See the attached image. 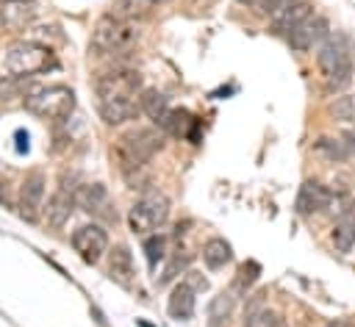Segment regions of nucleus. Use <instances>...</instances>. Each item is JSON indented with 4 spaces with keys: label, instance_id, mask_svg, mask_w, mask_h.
Listing matches in <instances>:
<instances>
[{
    "label": "nucleus",
    "instance_id": "nucleus-29",
    "mask_svg": "<svg viewBox=\"0 0 355 327\" xmlns=\"http://www.w3.org/2000/svg\"><path fill=\"white\" fill-rule=\"evenodd\" d=\"M244 327H286V321H283L280 313H275L269 308H261L258 313H252V316L244 319Z\"/></svg>",
    "mask_w": 355,
    "mask_h": 327
},
{
    "label": "nucleus",
    "instance_id": "nucleus-25",
    "mask_svg": "<svg viewBox=\"0 0 355 327\" xmlns=\"http://www.w3.org/2000/svg\"><path fill=\"white\" fill-rule=\"evenodd\" d=\"M330 241L338 252H352L355 247V219H341L330 230Z\"/></svg>",
    "mask_w": 355,
    "mask_h": 327
},
{
    "label": "nucleus",
    "instance_id": "nucleus-2",
    "mask_svg": "<svg viewBox=\"0 0 355 327\" xmlns=\"http://www.w3.org/2000/svg\"><path fill=\"white\" fill-rule=\"evenodd\" d=\"M50 67H55L53 50L47 44L33 42V39L11 42L3 53V69L14 78H31V75H39Z\"/></svg>",
    "mask_w": 355,
    "mask_h": 327
},
{
    "label": "nucleus",
    "instance_id": "nucleus-12",
    "mask_svg": "<svg viewBox=\"0 0 355 327\" xmlns=\"http://www.w3.org/2000/svg\"><path fill=\"white\" fill-rule=\"evenodd\" d=\"M75 200H78V208H83L92 216H100V219H111L114 216L111 194H108V188L103 183H83V186H78Z\"/></svg>",
    "mask_w": 355,
    "mask_h": 327
},
{
    "label": "nucleus",
    "instance_id": "nucleus-9",
    "mask_svg": "<svg viewBox=\"0 0 355 327\" xmlns=\"http://www.w3.org/2000/svg\"><path fill=\"white\" fill-rule=\"evenodd\" d=\"M286 36H288V44H291L297 53H308V50L319 47V44L330 36V25H327L324 17L311 14L305 22H300V25H297L291 33H286Z\"/></svg>",
    "mask_w": 355,
    "mask_h": 327
},
{
    "label": "nucleus",
    "instance_id": "nucleus-6",
    "mask_svg": "<svg viewBox=\"0 0 355 327\" xmlns=\"http://www.w3.org/2000/svg\"><path fill=\"white\" fill-rule=\"evenodd\" d=\"M25 108L42 119H67L75 111V91L61 83L42 86L25 97Z\"/></svg>",
    "mask_w": 355,
    "mask_h": 327
},
{
    "label": "nucleus",
    "instance_id": "nucleus-17",
    "mask_svg": "<svg viewBox=\"0 0 355 327\" xmlns=\"http://www.w3.org/2000/svg\"><path fill=\"white\" fill-rule=\"evenodd\" d=\"M194 294H197V291H194L186 280L178 283V285L169 291V299H166L169 316H172V319H191V316H194V305H197Z\"/></svg>",
    "mask_w": 355,
    "mask_h": 327
},
{
    "label": "nucleus",
    "instance_id": "nucleus-27",
    "mask_svg": "<svg viewBox=\"0 0 355 327\" xmlns=\"http://www.w3.org/2000/svg\"><path fill=\"white\" fill-rule=\"evenodd\" d=\"M144 255H147L150 269H155V266L164 260V255H166V238H164L158 230L150 233V236H144Z\"/></svg>",
    "mask_w": 355,
    "mask_h": 327
},
{
    "label": "nucleus",
    "instance_id": "nucleus-15",
    "mask_svg": "<svg viewBox=\"0 0 355 327\" xmlns=\"http://www.w3.org/2000/svg\"><path fill=\"white\" fill-rule=\"evenodd\" d=\"M36 17L33 3H17V0H3L0 3V22L8 30H25Z\"/></svg>",
    "mask_w": 355,
    "mask_h": 327
},
{
    "label": "nucleus",
    "instance_id": "nucleus-33",
    "mask_svg": "<svg viewBox=\"0 0 355 327\" xmlns=\"http://www.w3.org/2000/svg\"><path fill=\"white\" fill-rule=\"evenodd\" d=\"M347 147H349V152H355V133L347 139Z\"/></svg>",
    "mask_w": 355,
    "mask_h": 327
},
{
    "label": "nucleus",
    "instance_id": "nucleus-31",
    "mask_svg": "<svg viewBox=\"0 0 355 327\" xmlns=\"http://www.w3.org/2000/svg\"><path fill=\"white\" fill-rule=\"evenodd\" d=\"M180 266H183V258H180V255H178V258H172V263L164 269V274L158 277V283H161V285H164V283H169V280L178 274V269H180Z\"/></svg>",
    "mask_w": 355,
    "mask_h": 327
},
{
    "label": "nucleus",
    "instance_id": "nucleus-23",
    "mask_svg": "<svg viewBox=\"0 0 355 327\" xmlns=\"http://www.w3.org/2000/svg\"><path fill=\"white\" fill-rule=\"evenodd\" d=\"M230 313H233V291L216 294L211 299V305H208V319H211L208 327H222L230 319Z\"/></svg>",
    "mask_w": 355,
    "mask_h": 327
},
{
    "label": "nucleus",
    "instance_id": "nucleus-22",
    "mask_svg": "<svg viewBox=\"0 0 355 327\" xmlns=\"http://www.w3.org/2000/svg\"><path fill=\"white\" fill-rule=\"evenodd\" d=\"M139 103H141V114H147L155 125H158V119L169 111V100H166V94L158 91V89H144V91L139 94Z\"/></svg>",
    "mask_w": 355,
    "mask_h": 327
},
{
    "label": "nucleus",
    "instance_id": "nucleus-26",
    "mask_svg": "<svg viewBox=\"0 0 355 327\" xmlns=\"http://www.w3.org/2000/svg\"><path fill=\"white\" fill-rule=\"evenodd\" d=\"M33 89L28 83V78H14V75H6L0 80V103H11L17 97H28Z\"/></svg>",
    "mask_w": 355,
    "mask_h": 327
},
{
    "label": "nucleus",
    "instance_id": "nucleus-36",
    "mask_svg": "<svg viewBox=\"0 0 355 327\" xmlns=\"http://www.w3.org/2000/svg\"><path fill=\"white\" fill-rule=\"evenodd\" d=\"M327 327H341V324H336V321H333V324H327Z\"/></svg>",
    "mask_w": 355,
    "mask_h": 327
},
{
    "label": "nucleus",
    "instance_id": "nucleus-11",
    "mask_svg": "<svg viewBox=\"0 0 355 327\" xmlns=\"http://www.w3.org/2000/svg\"><path fill=\"white\" fill-rule=\"evenodd\" d=\"M75 194H78V186L67 183V175H64L61 177V186L55 188V194L44 205V219H47L50 227H64L67 224V219L72 216V208L78 205Z\"/></svg>",
    "mask_w": 355,
    "mask_h": 327
},
{
    "label": "nucleus",
    "instance_id": "nucleus-13",
    "mask_svg": "<svg viewBox=\"0 0 355 327\" xmlns=\"http://www.w3.org/2000/svg\"><path fill=\"white\" fill-rule=\"evenodd\" d=\"M330 202H333V194H330L322 183H316V180H305V183L300 186V191H297L294 208H297L300 216H311V213L324 211Z\"/></svg>",
    "mask_w": 355,
    "mask_h": 327
},
{
    "label": "nucleus",
    "instance_id": "nucleus-30",
    "mask_svg": "<svg viewBox=\"0 0 355 327\" xmlns=\"http://www.w3.org/2000/svg\"><path fill=\"white\" fill-rule=\"evenodd\" d=\"M294 3H300V0H261V3H258V11H261L263 17H269V19H275V17H280L286 8H291Z\"/></svg>",
    "mask_w": 355,
    "mask_h": 327
},
{
    "label": "nucleus",
    "instance_id": "nucleus-19",
    "mask_svg": "<svg viewBox=\"0 0 355 327\" xmlns=\"http://www.w3.org/2000/svg\"><path fill=\"white\" fill-rule=\"evenodd\" d=\"M202 260H205V266H208L211 272L225 269V266L233 260V247H230L225 238L214 236V238H208V241L202 244Z\"/></svg>",
    "mask_w": 355,
    "mask_h": 327
},
{
    "label": "nucleus",
    "instance_id": "nucleus-35",
    "mask_svg": "<svg viewBox=\"0 0 355 327\" xmlns=\"http://www.w3.org/2000/svg\"><path fill=\"white\" fill-rule=\"evenodd\" d=\"M153 3H155V6H158V3H166V0H153Z\"/></svg>",
    "mask_w": 355,
    "mask_h": 327
},
{
    "label": "nucleus",
    "instance_id": "nucleus-1",
    "mask_svg": "<svg viewBox=\"0 0 355 327\" xmlns=\"http://www.w3.org/2000/svg\"><path fill=\"white\" fill-rule=\"evenodd\" d=\"M316 67H319V75L324 80V86L330 91H341L349 86L352 80V53H349V44L344 36L338 33H330L322 44H319V53H316Z\"/></svg>",
    "mask_w": 355,
    "mask_h": 327
},
{
    "label": "nucleus",
    "instance_id": "nucleus-14",
    "mask_svg": "<svg viewBox=\"0 0 355 327\" xmlns=\"http://www.w3.org/2000/svg\"><path fill=\"white\" fill-rule=\"evenodd\" d=\"M97 111L105 125H122L141 114L139 97H116V100H97Z\"/></svg>",
    "mask_w": 355,
    "mask_h": 327
},
{
    "label": "nucleus",
    "instance_id": "nucleus-24",
    "mask_svg": "<svg viewBox=\"0 0 355 327\" xmlns=\"http://www.w3.org/2000/svg\"><path fill=\"white\" fill-rule=\"evenodd\" d=\"M327 114L333 122L338 125H355V91L352 94H338L330 105H327Z\"/></svg>",
    "mask_w": 355,
    "mask_h": 327
},
{
    "label": "nucleus",
    "instance_id": "nucleus-5",
    "mask_svg": "<svg viewBox=\"0 0 355 327\" xmlns=\"http://www.w3.org/2000/svg\"><path fill=\"white\" fill-rule=\"evenodd\" d=\"M164 147V133L153 130V127H139L130 130L119 139L116 144V158H119V169H130V166H144L150 164V158L155 152H161Z\"/></svg>",
    "mask_w": 355,
    "mask_h": 327
},
{
    "label": "nucleus",
    "instance_id": "nucleus-20",
    "mask_svg": "<svg viewBox=\"0 0 355 327\" xmlns=\"http://www.w3.org/2000/svg\"><path fill=\"white\" fill-rule=\"evenodd\" d=\"M311 14H313V6H311L308 0H300V3H294L291 8H286L280 17H275L272 22H275V28H277V30L291 33V30H294L300 22H305Z\"/></svg>",
    "mask_w": 355,
    "mask_h": 327
},
{
    "label": "nucleus",
    "instance_id": "nucleus-18",
    "mask_svg": "<svg viewBox=\"0 0 355 327\" xmlns=\"http://www.w3.org/2000/svg\"><path fill=\"white\" fill-rule=\"evenodd\" d=\"M153 8H155L153 0H114L108 14L116 19H125V22H139V19H147L153 14Z\"/></svg>",
    "mask_w": 355,
    "mask_h": 327
},
{
    "label": "nucleus",
    "instance_id": "nucleus-37",
    "mask_svg": "<svg viewBox=\"0 0 355 327\" xmlns=\"http://www.w3.org/2000/svg\"><path fill=\"white\" fill-rule=\"evenodd\" d=\"M17 3H33V0H17Z\"/></svg>",
    "mask_w": 355,
    "mask_h": 327
},
{
    "label": "nucleus",
    "instance_id": "nucleus-34",
    "mask_svg": "<svg viewBox=\"0 0 355 327\" xmlns=\"http://www.w3.org/2000/svg\"><path fill=\"white\" fill-rule=\"evenodd\" d=\"M239 3H241V6H258L261 0H239Z\"/></svg>",
    "mask_w": 355,
    "mask_h": 327
},
{
    "label": "nucleus",
    "instance_id": "nucleus-28",
    "mask_svg": "<svg viewBox=\"0 0 355 327\" xmlns=\"http://www.w3.org/2000/svg\"><path fill=\"white\" fill-rule=\"evenodd\" d=\"M258 274H261V266L255 263V260H247V263H241L239 266V274H236V280H233V291H239V294H244L255 280H258Z\"/></svg>",
    "mask_w": 355,
    "mask_h": 327
},
{
    "label": "nucleus",
    "instance_id": "nucleus-4",
    "mask_svg": "<svg viewBox=\"0 0 355 327\" xmlns=\"http://www.w3.org/2000/svg\"><path fill=\"white\" fill-rule=\"evenodd\" d=\"M169 211H172V202L164 191H144L128 211V224L136 236H150L153 230L166 224Z\"/></svg>",
    "mask_w": 355,
    "mask_h": 327
},
{
    "label": "nucleus",
    "instance_id": "nucleus-7",
    "mask_svg": "<svg viewBox=\"0 0 355 327\" xmlns=\"http://www.w3.org/2000/svg\"><path fill=\"white\" fill-rule=\"evenodd\" d=\"M97 100H116V97H139L141 94V75L136 69H111L97 75L94 80Z\"/></svg>",
    "mask_w": 355,
    "mask_h": 327
},
{
    "label": "nucleus",
    "instance_id": "nucleus-16",
    "mask_svg": "<svg viewBox=\"0 0 355 327\" xmlns=\"http://www.w3.org/2000/svg\"><path fill=\"white\" fill-rule=\"evenodd\" d=\"M108 274H111V280H116L125 288L133 283L136 266H133V255H130V249L125 244H119V247H114L108 252Z\"/></svg>",
    "mask_w": 355,
    "mask_h": 327
},
{
    "label": "nucleus",
    "instance_id": "nucleus-3",
    "mask_svg": "<svg viewBox=\"0 0 355 327\" xmlns=\"http://www.w3.org/2000/svg\"><path fill=\"white\" fill-rule=\"evenodd\" d=\"M139 36H141V30L136 22H125V19L105 14L97 19V25L92 30V47L97 53H128L139 42Z\"/></svg>",
    "mask_w": 355,
    "mask_h": 327
},
{
    "label": "nucleus",
    "instance_id": "nucleus-21",
    "mask_svg": "<svg viewBox=\"0 0 355 327\" xmlns=\"http://www.w3.org/2000/svg\"><path fill=\"white\" fill-rule=\"evenodd\" d=\"M194 125V116L189 111H180V108H169L161 119H158V127L169 136H189V127Z\"/></svg>",
    "mask_w": 355,
    "mask_h": 327
},
{
    "label": "nucleus",
    "instance_id": "nucleus-8",
    "mask_svg": "<svg viewBox=\"0 0 355 327\" xmlns=\"http://www.w3.org/2000/svg\"><path fill=\"white\" fill-rule=\"evenodd\" d=\"M44 194H47V177H44V172H39V169L28 172L25 180H22V186H19V202H17L19 216L25 222H36L44 213Z\"/></svg>",
    "mask_w": 355,
    "mask_h": 327
},
{
    "label": "nucleus",
    "instance_id": "nucleus-10",
    "mask_svg": "<svg viewBox=\"0 0 355 327\" xmlns=\"http://www.w3.org/2000/svg\"><path fill=\"white\" fill-rule=\"evenodd\" d=\"M72 247L86 263H97L108 249V233L100 224H80L72 233Z\"/></svg>",
    "mask_w": 355,
    "mask_h": 327
},
{
    "label": "nucleus",
    "instance_id": "nucleus-32",
    "mask_svg": "<svg viewBox=\"0 0 355 327\" xmlns=\"http://www.w3.org/2000/svg\"><path fill=\"white\" fill-rule=\"evenodd\" d=\"M186 283H189L194 291H205V288H208V283H205V277H200V272H189Z\"/></svg>",
    "mask_w": 355,
    "mask_h": 327
}]
</instances>
